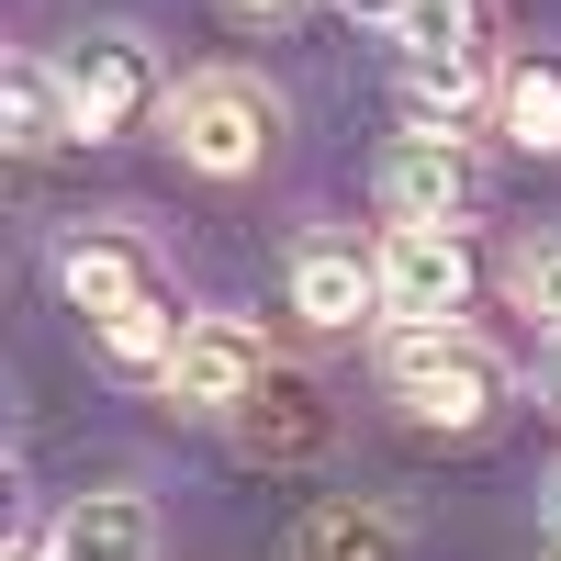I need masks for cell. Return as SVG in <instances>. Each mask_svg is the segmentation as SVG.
Masks as SVG:
<instances>
[{"label":"cell","instance_id":"1","mask_svg":"<svg viewBox=\"0 0 561 561\" xmlns=\"http://www.w3.org/2000/svg\"><path fill=\"white\" fill-rule=\"evenodd\" d=\"M382 382L415 427H483L505 404V359L472 337V325H393L382 337Z\"/></svg>","mask_w":561,"mask_h":561},{"label":"cell","instance_id":"7","mask_svg":"<svg viewBox=\"0 0 561 561\" xmlns=\"http://www.w3.org/2000/svg\"><path fill=\"white\" fill-rule=\"evenodd\" d=\"M382 214L393 225H460L472 214V158H460V135H404L382 158Z\"/></svg>","mask_w":561,"mask_h":561},{"label":"cell","instance_id":"16","mask_svg":"<svg viewBox=\"0 0 561 561\" xmlns=\"http://www.w3.org/2000/svg\"><path fill=\"white\" fill-rule=\"evenodd\" d=\"M393 34H404V57H483L494 0H415V12H404Z\"/></svg>","mask_w":561,"mask_h":561},{"label":"cell","instance_id":"17","mask_svg":"<svg viewBox=\"0 0 561 561\" xmlns=\"http://www.w3.org/2000/svg\"><path fill=\"white\" fill-rule=\"evenodd\" d=\"M505 280H517V304H528L539 325H561V237H528Z\"/></svg>","mask_w":561,"mask_h":561},{"label":"cell","instance_id":"4","mask_svg":"<svg viewBox=\"0 0 561 561\" xmlns=\"http://www.w3.org/2000/svg\"><path fill=\"white\" fill-rule=\"evenodd\" d=\"M460 304H472L460 225H393L382 237V314L393 325H460Z\"/></svg>","mask_w":561,"mask_h":561},{"label":"cell","instance_id":"20","mask_svg":"<svg viewBox=\"0 0 561 561\" xmlns=\"http://www.w3.org/2000/svg\"><path fill=\"white\" fill-rule=\"evenodd\" d=\"M0 561H45V539H12V550H0Z\"/></svg>","mask_w":561,"mask_h":561},{"label":"cell","instance_id":"2","mask_svg":"<svg viewBox=\"0 0 561 561\" xmlns=\"http://www.w3.org/2000/svg\"><path fill=\"white\" fill-rule=\"evenodd\" d=\"M169 147H180V169H203V180H248V169L280 147V90L248 79V68L180 79V90H169Z\"/></svg>","mask_w":561,"mask_h":561},{"label":"cell","instance_id":"19","mask_svg":"<svg viewBox=\"0 0 561 561\" xmlns=\"http://www.w3.org/2000/svg\"><path fill=\"white\" fill-rule=\"evenodd\" d=\"M225 12H248V23H280V12H293V0H225Z\"/></svg>","mask_w":561,"mask_h":561},{"label":"cell","instance_id":"3","mask_svg":"<svg viewBox=\"0 0 561 561\" xmlns=\"http://www.w3.org/2000/svg\"><path fill=\"white\" fill-rule=\"evenodd\" d=\"M57 90H68V124L90 135V147H102V135H124V124H147V113H169L147 34H124V23L68 34V45H57Z\"/></svg>","mask_w":561,"mask_h":561},{"label":"cell","instance_id":"11","mask_svg":"<svg viewBox=\"0 0 561 561\" xmlns=\"http://www.w3.org/2000/svg\"><path fill=\"white\" fill-rule=\"evenodd\" d=\"M293 561H404L393 505H359V494H325L293 517Z\"/></svg>","mask_w":561,"mask_h":561},{"label":"cell","instance_id":"10","mask_svg":"<svg viewBox=\"0 0 561 561\" xmlns=\"http://www.w3.org/2000/svg\"><path fill=\"white\" fill-rule=\"evenodd\" d=\"M293 314L304 325H359V314H382V259H359L348 237H314L304 259H293Z\"/></svg>","mask_w":561,"mask_h":561},{"label":"cell","instance_id":"14","mask_svg":"<svg viewBox=\"0 0 561 561\" xmlns=\"http://www.w3.org/2000/svg\"><path fill=\"white\" fill-rule=\"evenodd\" d=\"M0 124H12V147L45 158V147H68V90H57V57H12L0 68Z\"/></svg>","mask_w":561,"mask_h":561},{"label":"cell","instance_id":"15","mask_svg":"<svg viewBox=\"0 0 561 561\" xmlns=\"http://www.w3.org/2000/svg\"><path fill=\"white\" fill-rule=\"evenodd\" d=\"M180 337H192V314H180L169 293H135L124 314H102V359H113V370H158V382H169Z\"/></svg>","mask_w":561,"mask_h":561},{"label":"cell","instance_id":"18","mask_svg":"<svg viewBox=\"0 0 561 561\" xmlns=\"http://www.w3.org/2000/svg\"><path fill=\"white\" fill-rule=\"evenodd\" d=\"M337 12H348V23H404L415 0H337Z\"/></svg>","mask_w":561,"mask_h":561},{"label":"cell","instance_id":"8","mask_svg":"<svg viewBox=\"0 0 561 561\" xmlns=\"http://www.w3.org/2000/svg\"><path fill=\"white\" fill-rule=\"evenodd\" d=\"M45 561H158V517H147V494H124V483H90L57 505V528H45Z\"/></svg>","mask_w":561,"mask_h":561},{"label":"cell","instance_id":"5","mask_svg":"<svg viewBox=\"0 0 561 561\" xmlns=\"http://www.w3.org/2000/svg\"><path fill=\"white\" fill-rule=\"evenodd\" d=\"M270 337L248 314H192V337H180V359H169V404H192V415H237L259 382H270Z\"/></svg>","mask_w":561,"mask_h":561},{"label":"cell","instance_id":"21","mask_svg":"<svg viewBox=\"0 0 561 561\" xmlns=\"http://www.w3.org/2000/svg\"><path fill=\"white\" fill-rule=\"evenodd\" d=\"M550 539H561V472H550Z\"/></svg>","mask_w":561,"mask_h":561},{"label":"cell","instance_id":"12","mask_svg":"<svg viewBox=\"0 0 561 561\" xmlns=\"http://www.w3.org/2000/svg\"><path fill=\"white\" fill-rule=\"evenodd\" d=\"M494 68L483 57H404V135H460V113L494 102Z\"/></svg>","mask_w":561,"mask_h":561},{"label":"cell","instance_id":"6","mask_svg":"<svg viewBox=\"0 0 561 561\" xmlns=\"http://www.w3.org/2000/svg\"><path fill=\"white\" fill-rule=\"evenodd\" d=\"M225 427H237V449H248V460L293 472V460H314L325 438H337V415L314 404V382H304V370H270V382H259L237 415H225Z\"/></svg>","mask_w":561,"mask_h":561},{"label":"cell","instance_id":"13","mask_svg":"<svg viewBox=\"0 0 561 561\" xmlns=\"http://www.w3.org/2000/svg\"><path fill=\"white\" fill-rule=\"evenodd\" d=\"M494 124L517 158H561V57H517L494 90Z\"/></svg>","mask_w":561,"mask_h":561},{"label":"cell","instance_id":"9","mask_svg":"<svg viewBox=\"0 0 561 561\" xmlns=\"http://www.w3.org/2000/svg\"><path fill=\"white\" fill-rule=\"evenodd\" d=\"M57 293L102 325V314H124L135 293H158V270H147V248H135L124 225H79V237H57Z\"/></svg>","mask_w":561,"mask_h":561}]
</instances>
